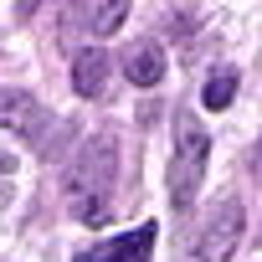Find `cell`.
Returning <instances> with one entry per match:
<instances>
[{"mask_svg":"<svg viewBox=\"0 0 262 262\" xmlns=\"http://www.w3.org/2000/svg\"><path fill=\"white\" fill-rule=\"evenodd\" d=\"M113 175H118V139L93 134L77 149V160L67 170V185H62V195H67V206L82 226H103L113 216Z\"/></svg>","mask_w":262,"mask_h":262,"instance_id":"obj_1","label":"cell"},{"mask_svg":"<svg viewBox=\"0 0 262 262\" xmlns=\"http://www.w3.org/2000/svg\"><path fill=\"white\" fill-rule=\"evenodd\" d=\"M206 155H211V134L190 113H180L175 118V160H170V201L180 211L195 201V190L206 180Z\"/></svg>","mask_w":262,"mask_h":262,"instance_id":"obj_2","label":"cell"},{"mask_svg":"<svg viewBox=\"0 0 262 262\" xmlns=\"http://www.w3.org/2000/svg\"><path fill=\"white\" fill-rule=\"evenodd\" d=\"M242 231H247V211H242V201H236V195H221V201L206 211L195 242L185 247V262H231Z\"/></svg>","mask_w":262,"mask_h":262,"instance_id":"obj_3","label":"cell"},{"mask_svg":"<svg viewBox=\"0 0 262 262\" xmlns=\"http://www.w3.org/2000/svg\"><path fill=\"white\" fill-rule=\"evenodd\" d=\"M0 128H11V134L31 139L36 149H47V128H52V118H47V108H41L26 88H6V93H0Z\"/></svg>","mask_w":262,"mask_h":262,"instance_id":"obj_4","label":"cell"},{"mask_svg":"<svg viewBox=\"0 0 262 262\" xmlns=\"http://www.w3.org/2000/svg\"><path fill=\"white\" fill-rule=\"evenodd\" d=\"M155 221L149 226H134V231H123V236H108V242H98V247H82L72 262H149V252H155Z\"/></svg>","mask_w":262,"mask_h":262,"instance_id":"obj_5","label":"cell"},{"mask_svg":"<svg viewBox=\"0 0 262 262\" xmlns=\"http://www.w3.org/2000/svg\"><path fill=\"white\" fill-rule=\"evenodd\" d=\"M72 88H77L82 98H98V93L108 88V52H103V47H82V52L72 57Z\"/></svg>","mask_w":262,"mask_h":262,"instance_id":"obj_6","label":"cell"},{"mask_svg":"<svg viewBox=\"0 0 262 262\" xmlns=\"http://www.w3.org/2000/svg\"><path fill=\"white\" fill-rule=\"evenodd\" d=\"M123 72H128V82H134V88H155V82L165 77V52H160L155 41H139L134 52H128Z\"/></svg>","mask_w":262,"mask_h":262,"instance_id":"obj_7","label":"cell"},{"mask_svg":"<svg viewBox=\"0 0 262 262\" xmlns=\"http://www.w3.org/2000/svg\"><path fill=\"white\" fill-rule=\"evenodd\" d=\"M231 98H236V72H231V67H216V72L206 77V88H201V103H206V108H226Z\"/></svg>","mask_w":262,"mask_h":262,"instance_id":"obj_8","label":"cell"},{"mask_svg":"<svg viewBox=\"0 0 262 262\" xmlns=\"http://www.w3.org/2000/svg\"><path fill=\"white\" fill-rule=\"evenodd\" d=\"M123 16H128V6H118V0H113V6H88L77 21L88 26V31H98V36H108V31H118L123 26Z\"/></svg>","mask_w":262,"mask_h":262,"instance_id":"obj_9","label":"cell"},{"mask_svg":"<svg viewBox=\"0 0 262 262\" xmlns=\"http://www.w3.org/2000/svg\"><path fill=\"white\" fill-rule=\"evenodd\" d=\"M252 180L262 185V139H257V149H252Z\"/></svg>","mask_w":262,"mask_h":262,"instance_id":"obj_10","label":"cell"}]
</instances>
